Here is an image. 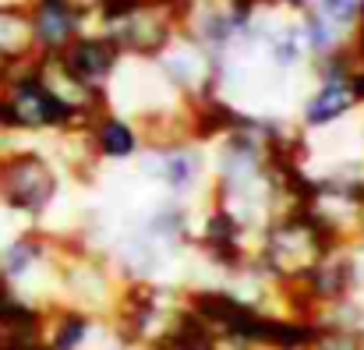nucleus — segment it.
Masks as SVG:
<instances>
[{"label": "nucleus", "instance_id": "f257e3e1", "mask_svg": "<svg viewBox=\"0 0 364 350\" xmlns=\"http://www.w3.org/2000/svg\"><path fill=\"white\" fill-rule=\"evenodd\" d=\"M336 244L340 240H333V233L308 209H290V213L272 216L258 230L251 265L269 287L290 290V287H301Z\"/></svg>", "mask_w": 364, "mask_h": 350}, {"label": "nucleus", "instance_id": "f03ea898", "mask_svg": "<svg viewBox=\"0 0 364 350\" xmlns=\"http://www.w3.org/2000/svg\"><path fill=\"white\" fill-rule=\"evenodd\" d=\"M64 170L50 149L32 142H11L0 152V209L28 227H43L53 206L64 198Z\"/></svg>", "mask_w": 364, "mask_h": 350}, {"label": "nucleus", "instance_id": "7ed1b4c3", "mask_svg": "<svg viewBox=\"0 0 364 350\" xmlns=\"http://www.w3.org/2000/svg\"><path fill=\"white\" fill-rule=\"evenodd\" d=\"M0 131L7 138H53L64 131H85L75 124L32 68L0 75Z\"/></svg>", "mask_w": 364, "mask_h": 350}, {"label": "nucleus", "instance_id": "20e7f679", "mask_svg": "<svg viewBox=\"0 0 364 350\" xmlns=\"http://www.w3.org/2000/svg\"><path fill=\"white\" fill-rule=\"evenodd\" d=\"M188 0H131L121 14L96 25L117 46L124 60H156L184 32Z\"/></svg>", "mask_w": 364, "mask_h": 350}, {"label": "nucleus", "instance_id": "39448f33", "mask_svg": "<svg viewBox=\"0 0 364 350\" xmlns=\"http://www.w3.org/2000/svg\"><path fill=\"white\" fill-rule=\"evenodd\" d=\"M134 170L163 191V198L191 202L198 191L209 195V149L195 142L145 145L134 159Z\"/></svg>", "mask_w": 364, "mask_h": 350}, {"label": "nucleus", "instance_id": "423d86ee", "mask_svg": "<svg viewBox=\"0 0 364 350\" xmlns=\"http://www.w3.org/2000/svg\"><path fill=\"white\" fill-rule=\"evenodd\" d=\"M152 64L159 68L166 85L184 103H195V100L220 92V57H213L205 46H198L188 32H181Z\"/></svg>", "mask_w": 364, "mask_h": 350}, {"label": "nucleus", "instance_id": "0eeeda50", "mask_svg": "<svg viewBox=\"0 0 364 350\" xmlns=\"http://www.w3.org/2000/svg\"><path fill=\"white\" fill-rule=\"evenodd\" d=\"M60 60H64V68L82 82V85H89L92 92H103L107 96V89H110V82L117 78V71H121L124 64V53L121 46L103 32V28H85L71 46H64L60 53H57Z\"/></svg>", "mask_w": 364, "mask_h": 350}, {"label": "nucleus", "instance_id": "6e6552de", "mask_svg": "<svg viewBox=\"0 0 364 350\" xmlns=\"http://www.w3.org/2000/svg\"><path fill=\"white\" fill-rule=\"evenodd\" d=\"M358 110L361 107L347 75H311V89L301 96V107H297V127L304 134H318V131L340 127Z\"/></svg>", "mask_w": 364, "mask_h": 350}, {"label": "nucleus", "instance_id": "1a4fd4ad", "mask_svg": "<svg viewBox=\"0 0 364 350\" xmlns=\"http://www.w3.org/2000/svg\"><path fill=\"white\" fill-rule=\"evenodd\" d=\"M28 18H32L39 57L43 53H60L85 28H92L89 0H28Z\"/></svg>", "mask_w": 364, "mask_h": 350}, {"label": "nucleus", "instance_id": "9d476101", "mask_svg": "<svg viewBox=\"0 0 364 350\" xmlns=\"http://www.w3.org/2000/svg\"><path fill=\"white\" fill-rule=\"evenodd\" d=\"M85 138H89V149H92L100 166L134 163L141 156V149H145V134H141L138 120L121 114V110H114V107H103L100 114L89 120Z\"/></svg>", "mask_w": 364, "mask_h": 350}, {"label": "nucleus", "instance_id": "9b49d317", "mask_svg": "<svg viewBox=\"0 0 364 350\" xmlns=\"http://www.w3.org/2000/svg\"><path fill=\"white\" fill-rule=\"evenodd\" d=\"M39 57L36 46V32H32V18H28V4H14V7H0V75L32 68Z\"/></svg>", "mask_w": 364, "mask_h": 350}, {"label": "nucleus", "instance_id": "f8f14e48", "mask_svg": "<svg viewBox=\"0 0 364 350\" xmlns=\"http://www.w3.org/2000/svg\"><path fill=\"white\" fill-rule=\"evenodd\" d=\"M103 315L71 308V304H50L43 319V347L46 350H82L89 344L96 322Z\"/></svg>", "mask_w": 364, "mask_h": 350}, {"label": "nucleus", "instance_id": "ddd939ff", "mask_svg": "<svg viewBox=\"0 0 364 350\" xmlns=\"http://www.w3.org/2000/svg\"><path fill=\"white\" fill-rule=\"evenodd\" d=\"M152 350H227V347H223L205 326H198V322L184 312V319H181Z\"/></svg>", "mask_w": 364, "mask_h": 350}, {"label": "nucleus", "instance_id": "4468645a", "mask_svg": "<svg viewBox=\"0 0 364 350\" xmlns=\"http://www.w3.org/2000/svg\"><path fill=\"white\" fill-rule=\"evenodd\" d=\"M308 350H364V329L354 322L322 319L315 326V336H311Z\"/></svg>", "mask_w": 364, "mask_h": 350}, {"label": "nucleus", "instance_id": "2eb2a0df", "mask_svg": "<svg viewBox=\"0 0 364 350\" xmlns=\"http://www.w3.org/2000/svg\"><path fill=\"white\" fill-rule=\"evenodd\" d=\"M354 96H358V107L364 110V60H350V75H347Z\"/></svg>", "mask_w": 364, "mask_h": 350}, {"label": "nucleus", "instance_id": "dca6fc26", "mask_svg": "<svg viewBox=\"0 0 364 350\" xmlns=\"http://www.w3.org/2000/svg\"><path fill=\"white\" fill-rule=\"evenodd\" d=\"M11 142H14V138H7V134H4V131H0V152H4V149H7V145H11Z\"/></svg>", "mask_w": 364, "mask_h": 350}]
</instances>
